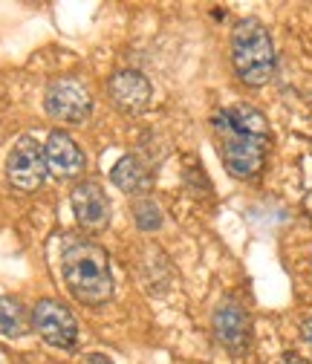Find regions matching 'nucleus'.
<instances>
[{"label": "nucleus", "mask_w": 312, "mask_h": 364, "mask_svg": "<svg viewBox=\"0 0 312 364\" xmlns=\"http://www.w3.org/2000/svg\"><path fill=\"white\" fill-rule=\"evenodd\" d=\"M211 127L220 142V156L226 171L237 179H254L263 171L266 151H269L266 116L246 102H235L211 116Z\"/></svg>", "instance_id": "nucleus-1"}, {"label": "nucleus", "mask_w": 312, "mask_h": 364, "mask_svg": "<svg viewBox=\"0 0 312 364\" xmlns=\"http://www.w3.org/2000/svg\"><path fill=\"white\" fill-rule=\"evenodd\" d=\"M232 64L243 84L263 87L275 75V43L257 18H243L232 29Z\"/></svg>", "instance_id": "nucleus-3"}, {"label": "nucleus", "mask_w": 312, "mask_h": 364, "mask_svg": "<svg viewBox=\"0 0 312 364\" xmlns=\"http://www.w3.org/2000/svg\"><path fill=\"white\" fill-rule=\"evenodd\" d=\"M61 275L75 301L84 306H102L113 298V269L110 257L102 246L84 240V237H67L61 246Z\"/></svg>", "instance_id": "nucleus-2"}, {"label": "nucleus", "mask_w": 312, "mask_h": 364, "mask_svg": "<svg viewBox=\"0 0 312 364\" xmlns=\"http://www.w3.org/2000/svg\"><path fill=\"white\" fill-rule=\"evenodd\" d=\"M211 327H214L217 341L226 347L229 353L243 355V353L249 350V341H252V321H249V312H246L237 301H232V298L222 301V304L214 309Z\"/></svg>", "instance_id": "nucleus-8"}, {"label": "nucleus", "mask_w": 312, "mask_h": 364, "mask_svg": "<svg viewBox=\"0 0 312 364\" xmlns=\"http://www.w3.org/2000/svg\"><path fill=\"white\" fill-rule=\"evenodd\" d=\"M47 156L32 136H21L6 156V176L18 191H38L47 179Z\"/></svg>", "instance_id": "nucleus-5"}, {"label": "nucleus", "mask_w": 312, "mask_h": 364, "mask_svg": "<svg viewBox=\"0 0 312 364\" xmlns=\"http://www.w3.org/2000/svg\"><path fill=\"white\" fill-rule=\"evenodd\" d=\"M32 327L50 347L72 350L78 344V321L61 301L53 298L38 301L32 309Z\"/></svg>", "instance_id": "nucleus-4"}, {"label": "nucleus", "mask_w": 312, "mask_h": 364, "mask_svg": "<svg viewBox=\"0 0 312 364\" xmlns=\"http://www.w3.org/2000/svg\"><path fill=\"white\" fill-rule=\"evenodd\" d=\"M303 205H306V211H309V217H312V191L306 194V203H303Z\"/></svg>", "instance_id": "nucleus-17"}, {"label": "nucleus", "mask_w": 312, "mask_h": 364, "mask_svg": "<svg viewBox=\"0 0 312 364\" xmlns=\"http://www.w3.org/2000/svg\"><path fill=\"white\" fill-rule=\"evenodd\" d=\"M72 200V211L81 229L87 232H104L110 220H113V208H110V197L104 194V188L93 179H84L72 188L70 194Z\"/></svg>", "instance_id": "nucleus-7"}, {"label": "nucleus", "mask_w": 312, "mask_h": 364, "mask_svg": "<svg viewBox=\"0 0 312 364\" xmlns=\"http://www.w3.org/2000/svg\"><path fill=\"white\" fill-rule=\"evenodd\" d=\"M281 364H309V361H306V358H301L298 353H284Z\"/></svg>", "instance_id": "nucleus-16"}, {"label": "nucleus", "mask_w": 312, "mask_h": 364, "mask_svg": "<svg viewBox=\"0 0 312 364\" xmlns=\"http://www.w3.org/2000/svg\"><path fill=\"white\" fill-rule=\"evenodd\" d=\"M113 182L124 191V194H148L151 191V182L154 176L148 173V168L136 159V156H122L113 171H110Z\"/></svg>", "instance_id": "nucleus-11"}, {"label": "nucleus", "mask_w": 312, "mask_h": 364, "mask_svg": "<svg viewBox=\"0 0 312 364\" xmlns=\"http://www.w3.org/2000/svg\"><path fill=\"white\" fill-rule=\"evenodd\" d=\"M133 217H136V225H139L142 232H156L159 225H162V211L148 197H139L136 203H133Z\"/></svg>", "instance_id": "nucleus-13"}, {"label": "nucleus", "mask_w": 312, "mask_h": 364, "mask_svg": "<svg viewBox=\"0 0 312 364\" xmlns=\"http://www.w3.org/2000/svg\"><path fill=\"white\" fill-rule=\"evenodd\" d=\"M107 90H110V99L113 105L127 113V116H139L151 107V96H154V90H151V81L139 73V70H119L110 75L107 81Z\"/></svg>", "instance_id": "nucleus-9"}, {"label": "nucleus", "mask_w": 312, "mask_h": 364, "mask_svg": "<svg viewBox=\"0 0 312 364\" xmlns=\"http://www.w3.org/2000/svg\"><path fill=\"white\" fill-rule=\"evenodd\" d=\"M301 336H303V341L309 344V350H312V312L303 318V324H301Z\"/></svg>", "instance_id": "nucleus-14"}, {"label": "nucleus", "mask_w": 312, "mask_h": 364, "mask_svg": "<svg viewBox=\"0 0 312 364\" xmlns=\"http://www.w3.org/2000/svg\"><path fill=\"white\" fill-rule=\"evenodd\" d=\"M43 107L55 122L64 124H81L93 110V99L87 93V87L78 78H58L47 87L43 96Z\"/></svg>", "instance_id": "nucleus-6"}, {"label": "nucleus", "mask_w": 312, "mask_h": 364, "mask_svg": "<svg viewBox=\"0 0 312 364\" xmlns=\"http://www.w3.org/2000/svg\"><path fill=\"white\" fill-rule=\"evenodd\" d=\"M84 364H113V361L107 355H102V353H90V355L84 358Z\"/></svg>", "instance_id": "nucleus-15"}, {"label": "nucleus", "mask_w": 312, "mask_h": 364, "mask_svg": "<svg viewBox=\"0 0 312 364\" xmlns=\"http://www.w3.org/2000/svg\"><path fill=\"white\" fill-rule=\"evenodd\" d=\"M43 156H47V168L58 179H78L87 171V159L81 148L72 142V136L64 130H53L47 145H43Z\"/></svg>", "instance_id": "nucleus-10"}, {"label": "nucleus", "mask_w": 312, "mask_h": 364, "mask_svg": "<svg viewBox=\"0 0 312 364\" xmlns=\"http://www.w3.org/2000/svg\"><path fill=\"white\" fill-rule=\"evenodd\" d=\"M29 333V315L21 301L0 295V336L4 338H23Z\"/></svg>", "instance_id": "nucleus-12"}]
</instances>
